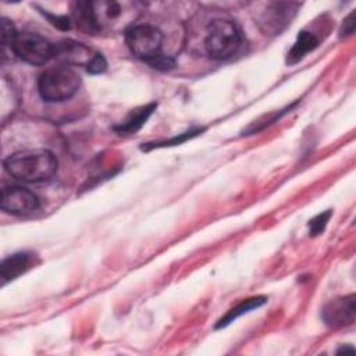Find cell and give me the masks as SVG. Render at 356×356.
Listing matches in <instances>:
<instances>
[{
    "mask_svg": "<svg viewBox=\"0 0 356 356\" xmlns=\"http://www.w3.org/2000/svg\"><path fill=\"white\" fill-rule=\"evenodd\" d=\"M4 170L24 182L49 181L57 171V159L49 150H25L8 156Z\"/></svg>",
    "mask_w": 356,
    "mask_h": 356,
    "instance_id": "obj_1",
    "label": "cell"
},
{
    "mask_svg": "<svg viewBox=\"0 0 356 356\" xmlns=\"http://www.w3.org/2000/svg\"><path fill=\"white\" fill-rule=\"evenodd\" d=\"M81 78L70 67H53L40 74L38 89L46 102H64L71 99L79 89Z\"/></svg>",
    "mask_w": 356,
    "mask_h": 356,
    "instance_id": "obj_2",
    "label": "cell"
},
{
    "mask_svg": "<svg viewBox=\"0 0 356 356\" xmlns=\"http://www.w3.org/2000/svg\"><path fill=\"white\" fill-rule=\"evenodd\" d=\"M241 42V32L229 19L217 18L207 26L204 47L211 58L224 60L234 56L239 49Z\"/></svg>",
    "mask_w": 356,
    "mask_h": 356,
    "instance_id": "obj_3",
    "label": "cell"
},
{
    "mask_svg": "<svg viewBox=\"0 0 356 356\" xmlns=\"http://www.w3.org/2000/svg\"><path fill=\"white\" fill-rule=\"evenodd\" d=\"M125 42L132 54L150 63L161 56L163 35L153 25H134L125 32Z\"/></svg>",
    "mask_w": 356,
    "mask_h": 356,
    "instance_id": "obj_4",
    "label": "cell"
},
{
    "mask_svg": "<svg viewBox=\"0 0 356 356\" xmlns=\"http://www.w3.org/2000/svg\"><path fill=\"white\" fill-rule=\"evenodd\" d=\"M11 53L28 64L42 65L54 57V44L39 33L18 32Z\"/></svg>",
    "mask_w": 356,
    "mask_h": 356,
    "instance_id": "obj_5",
    "label": "cell"
},
{
    "mask_svg": "<svg viewBox=\"0 0 356 356\" xmlns=\"http://www.w3.org/2000/svg\"><path fill=\"white\" fill-rule=\"evenodd\" d=\"M356 316L355 295H346L330 300L321 312L324 323L331 328H342L352 325Z\"/></svg>",
    "mask_w": 356,
    "mask_h": 356,
    "instance_id": "obj_6",
    "label": "cell"
},
{
    "mask_svg": "<svg viewBox=\"0 0 356 356\" xmlns=\"http://www.w3.org/2000/svg\"><path fill=\"white\" fill-rule=\"evenodd\" d=\"M0 206L4 211L11 214H29L39 209L38 196L22 186H4L1 189Z\"/></svg>",
    "mask_w": 356,
    "mask_h": 356,
    "instance_id": "obj_7",
    "label": "cell"
},
{
    "mask_svg": "<svg viewBox=\"0 0 356 356\" xmlns=\"http://www.w3.org/2000/svg\"><path fill=\"white\" fill-rule=\"evenodd\" d=\"M97 51H93L90 47L74 42V40H64L54 46V57L60 58L67 64L74 65H83L88 68L93 58L96 57Z\"/></svg>",
    "mask_w": 356,
    "mask_h": 356,
    "instance_id": "obj_8",
    "label": "cell"
},
{
    "mask_svg": "<svg viewBox=\"0 0 356 356\" xmlns=\"http://www.w3.org/2000/svg\"><path fill=\"white\" fill-rule=\"evenodd\" d=\"M292 7H296V4L292 3H273L267 7V10L263 13L260 18V26L264 32H273L280 33L288 22L292 19L293 14L296 13L292 10Z\"/></svg>",
    "mask_w": 356,
    "mask_h": 356,
    "instance_id": "obj_9",
    "label": "cell"
},
{
    "mask_svg": "<svg viewBox=\"0 0 356 356\" xmlns=\"http://www.w3.org/2000/svg\"><path fill=\"white\" fill-rule=\"evenodd\" d=\"M33 256L35 254L28 252H18L6 257L0 266V277L3 282L11 281L25 273L32 266Z\"/></svg>",
    "mask_w": 356,
    "mask_h": 356,
    "instance_id": "obj_10",
    "label": "cell"
},
{
    "mask_svg": "<svg viewBox=\"0 0 356 356\" xmlns=\"http://www.w3.org/2000/svg\"><path fill=\"white\" fill-rule=\"evenodd\" d=\"M156 103H150L147 106H142L136 110H134L120 125L114 127V129L120 134H132L135 131H138L150 117V114L153 113V110L156 108Z\"/></svg>",
    "mask_w": 356,
    "mask_h": 356,
    "instance_id": "obj_11",
    "label": "cell"
},
{
    "mask_svg": "<svg viewBox=\"0 0 356 356\" xmlns=\"http://www.w3.org/2000/svg\"><path fill=\"white\" fill-rule=\"evenodd\" d=\"M267 302V298L266 296H253V298H249V299H245L242 300L239 305H236L235 307H232L231 310L227 312V314L224 317H221L217 324H216V328H222V327H227L228 324H231L234 320H236L238 317H241L242 314H246L260 306H263L264 303Z\"/></svg>",
    "mask_w": 356,
    "mask_h": 356,
    "instance_id": "obj_12",
    "label": "cell"
},
{
    "mask_svg": "<svg viewBox=\"0 0 356 356\" xmlns=\"http://www.w3.org/2000/svg\"><path fill=\"white\" fill-rule=\"evenodd\" d=\"M318 44L317 38L307 32V31H302L299 32L293 46L291 47V50L288 51V64H295L298 63L300 58H303L309 51H312L313 49H316Z\"/></svg>",
    "mask_w": 356,
    "mask_h": 356,
    "instance_id": "obj_13",
    "label": "cell"
},
{
    "mask_svg": "<svg viewBox=\"0 0 356 356\" xmlns=\"http://www.w3.org/2000/svg\"><path fill=\"white\" fill-rule=\"evenodd\" d=\"M17 35H18V32L15 31L14 24L10 19H7V18H1V46H3V53H6L7 50L11 51Z\"/></svg>",
    "mask_w": 356,
    "mask_h": 356,
    "instance_id": "obj_14",
    "label": "cell"
},
{
    "mask_svg": "<svg viewBox=\"0 0 356 356\" xmlns=\"http://www.w3.org/2000/svg\"><path fill=\"white\" fill-rule=\"evenodd\" d=\"M203 129H192V131H189V132H184V134H179V136H175V138H172V139H170V140H165V142H154V143H143L145 146H142V149L145 150H147V149H152V147H163V146H175V145H181V143H184V142H186L188 139H191V138H193V136H196L197 134H200Z\"/></svg>",
    "mask_w": 356,
    "mask_h": 356,
    "instance_id": "obj_15",
    "label": "cell"
},
{
    "mask_svg": "<svg viewBox=\"0 0 356 356\" xmlns=\"http://www.w3.org/2000/svg\"><path fill=\"white\" fill-rule=\"evenodd\" d=\"M330 217H331V210H325V211L317 214L314 218H312L309 221V232H310V235L316 236V235L321 234L324 231Z\"/></svg>",
    "mask_w": 356,
    "mask_h": 356,
    "instance_id": "obj_16",
    "label": "cell"
},
{
    "mask_svg": "<svg viewBox=\"0 0 356 356\" xmlns=\"http://www.w3.org/2000/svg\"><path fill=\"white\" fill-rule=\"evenodd\" d=\"M106 67H107L106 58L103 57V54L97 53L96 57L93 58V61L90 63V65H89L86 70H88V72H90V74H100V72H103V71L106 70Z\"/></svg>",
    "mask_w": 356,
    "mask_h": 356,
    "instance_id": "obj_17",
    "label": "cell"
},
{
    "mask_svg": "<svg viewBox=\"0 0 356 356\" xmlns=\"http://www.w3.org/2000/svg\"><path fill=\"white\" fill-rule=\"evenodd\" d=\"M355 31V13L352 11L342 22L341 25V29H339V35L343 38V36H349L352 35Z\"/></svg>",
    "mask_w": 356,
    "mask_h": 356,
    "instance_id": "obj_18",
    "label": "cell"
},
{
    "mask_svg": "<svg viewBox=\"0 0 356 356\" xmlns=\"http://www.w3.org/2000/svg\"><path fill=\"white\" fill-rule=\"evenodd\" d=\"M46 17L50 19V22L53 25H56L57 28L60 29H70V19L67 17H54V15H50V14H46Z\"/></svg>",
    "mask_w": 356,
    "mask_h": 356,
    "instance_id": "obj_19",
    "label": "cell"
},
{
    "mask_svg": "<svg viewBox=\"0 0 356 356\" xmlns=\"http://www.w3.org/2000/svg\"><path fill=\"white\" fill-rule=\"evenodd\" d=\"M355 353V349L352 346H342L341 349H338V353Z\"/></svg>",
    "mask_w": 356,
    "mask_h": 356,
    "instance_id": "obj_20",
    "label": "cell"
}]
</instances>
